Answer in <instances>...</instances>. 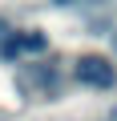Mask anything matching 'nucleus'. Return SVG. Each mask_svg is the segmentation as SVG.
<instances>
[{"label": "nucleus", "instance_id": "20e7f679", "mask_svg": "<svg viewBox=\"0 0 117 121\" xmlns=\"http://www.w3.org/2000/svg\"><path fill=\"white\" fill-rule=\"evenodd\" d=\"M113 121H117V109H113Z\"/></svg>", "mask_w": 117, "mask_h": 121}, {"label": "nucleus", "instance_id": "f03ea898", "mask_svg": "<svg viewBox=\"0 0 117 121\" xmlns=\"http://www.w3.org/2000/svg\"><path fill=\"white\" fill-rule=\"evenodd\" d=\"M12 44H16V52H28V56H36V52H44V48H48V36L32 28V32H16V36H12Z\"/></svg>", "mask_w": 117, "mask_h": 121}, {"label": "nucleus", "instance_id": "7ed1b4c3", "mask_svg": "<svg viewBox=\"0 0 117 121\" xmlns=\"http://www.w3.org/2000/svg\"><path fill=\"white\" fill-rule=\"evenodd\" d=\"M113 48H117V32H113Z\"/></svg>", "mask_w": 117, "mask_h": 121}, {"label": "nucleus", "instance_id": "f257e3e1", "mask_svg": "<svg viewBox=\"0 0 117 121\" xmlns=\"http://www.w3.org/2000/svg\"><path fill=\"white\" fill-rule=\"evenodd\" d=\"M73 77H77L85 89H113V85H117V65H113L109 56L85 52V56H77V65H73Z\"/></svg>", "mask_w": 117, "mask_h": 121}]
</instances>
